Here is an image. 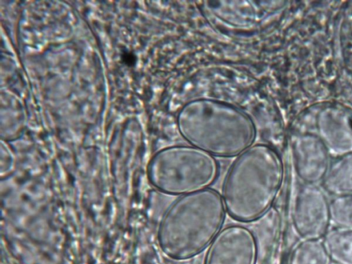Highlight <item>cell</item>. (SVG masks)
<instances>
[{
	"label": "cell",
	"mask_w": 352,
	"mask_h": 264,
	"mask_svg": "<svg viewBox=\"0 0 352 264\" xmlns=\"http://www.w3.org/2000/svg\"><path fill=\"white\" fill-rule=\"evenodd\" d=\"M283 175L278 154L264 144H253L236 157L226 175L221 197L233 219L257 221L270 210Z\"/></svg>",
	"instance_id": "1"
},
{
	"label": "cell",
	"mask_w": 352,
	"mask_h": 264,
	"mask_svg": "<svg viewBox=\"0 0 352 264\" xmlns=\"http://www.w3.org/2000/svg\"><path fill=\"white\" fill-rule=\"evenodd\" d=\"M177 126L190 146L214 157H237L254 144L256 136L255 124L244 111L210 98L184 104L177 114Z\"/></svg>",
	"instance_id": "2"
},
{
	"label": "cell",
	"mask_w": 352,
	"mask_h": 264,
	"mask_svg": "<svg viewBox=\"0 0 352 264\" xmlns=\"http://www.w3.org/2000/svg\"><path fill=\"white\" fill-rule=\"evenodd\" d=\"M226 213L221 195L214 189L179 196L160 221L157 241L161 250L177 261L198 255L222 229Z\"/></svg>",
	"instance_id": "3"
},
{
	"label": "cell",
	"mask_w": 352,
	"mask_h": 264,
	"mask_svg": "<svg viewBox=\"0 0 352 264\" xmlns=\"http://www.w3.org/2000/svg\"><path fill=\"white\" fill-rule=\"evenodd\" d=\"M219 175V164L215 157L190 145L160 150L147 168L151 184L170 195L182 196L210 188Z\"/></svg>",
	"instance_id": "4"
},
{
	"label": "cell",
	"mask_w": 352,
	"mask_h": 264,
	"mask_svg": "<svg viewBox=\"0 0 352 264\" xmlns=\"http://www.w3.org/2000/svg\"><path fill=\"white\" fill-rule=\"evenodd\" d=\"M258 243L254 232L242 225L222 228L207 250L204 264H256Z\"/></svg>",
	"instance_id": "5"
}]
</instances>
